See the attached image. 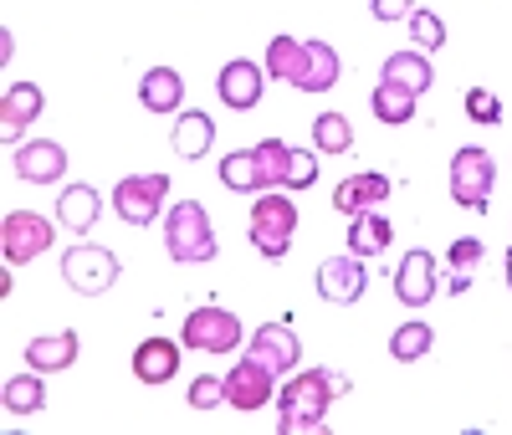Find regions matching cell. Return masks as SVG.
Wrapping results in <instances>:
<instances>
[{"label":"cell","instance_id":"30bf717a","mask_svg":"<svg viewBox=\"0 0 512 435\" xmlns=\"http://www.w3.org/2000/svg\"><path fill=\"white\" fill-rule=\"evenodd\" d=\"M246 359H256V364H267L272 374H282V369H297L303 343H297V333L287 323H262L251 333V343H246Z\"/></svg>","mask_w":512,"mask_h":435},{"label":"cell","instance_id":"7c38bea8","mask_svg":"<svg viewBox=\"0 0 512 435\" xmlns=\"http://www.w3.org/2000/svg\"><path fill=\"white\" fill-rule=\"evenodd\" d=\"M364 287H369V277H364V261L354 251L349 256H328L323 267H318V292L328 302H359Z\"/></svg>","mask_w":512,"mask_h":435},{"label":"cell","instance_id":"ffe728a7","mask_svg":"<svg viewBox=\"0 0 512 435\" xmlns=\"http://www.w3.org/2000/svg\"><path fill=\"white\" fill-rule=\"evenodd\" d=\"M103 215V200H98V190L93 185H67L62 190V200H57V226L62 231H93V221Z\"/></svg>","mask_w":512,"mask_h":435},{"label":"cell","instance_id":"5b68a950","mask_svg":"<svg viewBox=\"0 0 512 435\" xmlns=\"http://www.w3.org/2000/svg\"><path fill=\"white\" fill-rule=\"evenodd\" d=\"M492 180H497V164L487 149H456L451 154V200L461 210H487Z\"/></svg>","mask_w":512,"mask_h":435},{"label":"cell","instance_id":"603a6c76","mask_svg":"<svg viewBox=\"0 0 512 435\" xmlns=\"http://www.w3.org/2000/svg\"><path fill=\"white\" fill-rule=\"evenodd\" d=\"M210 139H216V123H210L205 113H180L175 118V134H169V144H175L180 159H200L210 149Z\"/></svg>","mask_w":512,"mask_h":435},{"label":"cell","instance_id":"cb8c5ba5","mask_svg":"<svg viewBox=\"0 0 512 435\" xmlns=\"http://www.w3.org/2000/svg\"><path fill=\"white\" fill-rule=\"evenodd\" d=\"M369 108H374L379 123L395 128V123H410V118H415V93H410V87H400V82H384V77H379Z\"/></svg>","mask_w":512,"mask_h":435},{"label":"cell","instance_id":"9c48e42d","mask_svg":"<svg viewBox=\"0 0 512 435\" xmlns=\"http://www.w3.org/2000/svg\"><path fill=\"white\" fill-rule=\"evenodd\" d=\"M272 379H277V374H272L267 364L241 359V364L226 374V405H231V410H241V415L267 410V405H272V395H277V384H272Z\"/></svg>","mask_w":512,"mask_h":435},{"label":"cell","instance_id":"484cf974","mask_svg":"<svg viewBox=\"0 0 512 435\" xmlns=\"http://www.w3.org/2000/svg\"><path fill=\"white\" fill-rule=\"evenodd\" d=\"M221 185H226V190H236V195H262V190H267L262 164H256V154H251V149H246V154H226V159H221Z\"/></svg>","mask_w":512,"mask_h":435},{"label":"cell","instance_id":"3957f363","mask_svg":"<svg viewBox=\"0 0 512 435\" xmlns=\"http://www.w3.org/2000/svg\"><path fill=\"white\" fill-rule=\"evenodd\" d=\"M292 231H297V205L277 190L256 195V205H251V246L267 261H282L287 246H292Z\"/></svg>","mask_w":512,"mask_h":435},{"label":"cell","instance_id":"e0dca14e","mask_svg":"<svg viewBox=\"0 0 512 435\" xmlns=\"http://www.w3.org/2000/svg\"><path fill=\"white\" fill-rule=\"evenodd\" d=\"M72 364H77V333H72V328L26 343V369H36V374H62V369H72Z\"/></svg>","mask_w":512,"mask_h":435},{"label":"cell","instance_id":"52a82bcc","mask_svg":"<svg viewBox=\"0 0 512 435\" xmlns=\"http://www.w3.org/2000/svg\"><path fill=\"white\" fill-rule=\"evenodd\" d=\"M164 195H169L164 174H128V180H118V190H113V210L128 226H149L159 215V205H164Z\"/></svg>","mask_w":512,"mask_h":435},{"label":"cell","instance_id":"d6a6232c","mask_svg":"<svg viewBox=\"0 0 512 435\" xmlns=\"http://www.w3.org/2000/svg\"><path fill=\"white\" fill-rule=\"evenodd\" d=\"M410 41L420 52H436V47H446V26H441V16H431V11H415L410 16Z\"/></svg>","mask_w":512,"mask_h":435},{"label":"cell","instance_id":"83f0119b","mask_svg":"<svg viewBox=\"0 0 512 435\" xmlns=\"http://www.w3.org/2000/svg\"><path fill=\"white\" fill-rule=\"evenodd\" d=\"M313 144H318L323 154H349V149H354L349 118H344V113H323V118L313 123Z\"/></svg>","mask_w":512,"mask_h":435},{"label":"cell","instance_id":"2e32d148","mask_svg":"<svg viewBox=\"0 0 512 435\" xmlns=\"http://www.w3.org/2000/svg\"><path fill=\"white\" fill-rule=\"evenodd\" d=\"M41 113V87L36 82H11L0 98V139H21V128H31Z\"/></svg>","mask_w":512,"mask_h":435},{"label":"cell","instance_id":"6da1fadb","mask_svg":"<svg viewBox=\"0 0 512 435\" xmlns=\"http://www.w3.org/2000/svg\"><path fill=\"white\" fill-rule=\"evenodd\" d=\"M333 395H349V379L338 369H303L292 374L287 389L277 395L282 405V435H303V430H323V415H328V400Z\"/></svg>","mask_w":512,"mask_h":435},{"label":"cell","instance_id":"8992f818","mask_svg":"<svg viewBox=\"0 0 512 435\" xmlns=\"http://www.w3.org/2000/svg\"><path fill=\"white\" fill-rule=\"evenodd\" d=\"M180 333H185V348H195V354H231V348H241V323L226 308H195Z\"/></svg>","mask_w":512,"mask_h":435},{"label":"cell","instance_id":"74e56055","mask_svg":"<svg viewBox=\"0 0 512 435\" xmlns=\"http://www.w3.org/2000/svg\"><path fill=\"white\" fill-rule=\"evenodd\" d=\"M502 272H507V287H512V251H507V261H502Z\"/></svg>","mask_w":512,"mask_h":435},{"label":"cell","instance_id":"8d00e7d4","mask_svg":"<svg viewBox=\"0 0 512 435\" xmlns=\"http://www.w3.org/2000/svg\"><path fill=\"white\" fill-rule=\"evenodd\" d=\"M374 21H410L415 16V0H369Z\"/></svg>","mask_w":512,"mask_h":435},{"label":"cell","instance_id":"4dcf8cb0","mask_svg":"<svg viewBox=\"0 0 512 435\" xmlns=\"http://www.w3.org/2000/svg\"><path fill=\"white\" fill-rule=\"evenodd\" d=\"M477 261H482V241L461 236V241L451 246V292H466V287H472V272H477Z\"/></svg>","mask_w":512,"mask_h":435},{"label":"cell","instance_id":"8fae6325","mask_svg":"<svg viewBox=\"0 0 512 435\" xmlns=\"http://www.w3.org/2000/svg\"><path fill=\"white\" fill-rule=\"evenodd\" d=\"M262 87H267V72L256 67V62H226L221 77H216L221 103L236 108V113H251L256 103H262Z\"/></svg>","mask_w":512,"mask_h":435},{"label":"cell","instance_id":"f546056e","mask_svg":"<svg viewBox=\"0 0 512 435\" xmlns=\"http://www.w3.org/2000/svg\"><path fill=\"white\" fill-rule=\"evenodd\" d=\"M256 154V164H262V180H267V190L272 185H287V164H292V149L282 144V139H262L251 149Z\"/></svg>","mask_w":512,"mask_h":435},{"label":"cell","instance_id":"d590c367","mask_svg":"<svg viewBox=\"0 0 512 435\" xmlns=\"http://www.w3.org/2000/svg\"><path fill=\"white\" fill-rule=\"evenodd\" d=\"M313 180H318V154L292 149V164H287V190H308Z\"/></svg>","mask_w":512,"mask_h":435},{"label":"cell","instance_id":"e575fe53","mask_svg":"<svg viewBox=\"0 0 512 435\" xmlns=\"http://www.w3.org/2000/svg\"><path fill=\"white\" fill-rule=\"evenodd\" d=\"M466 118H472V123H502L497 93H487V87H472V93H466Z\"/></svg>","mask_w":512,"mask_h":435},{"label":"cell","instance_id":"9a60e30c","mask_svg":"<svg viewBox=\"0 0 512 435\" xmlns=\"http://www.w3.org/2000/svg\"><path fill=\"white\" fill-rule=\"evenodd\" d=\"M333 82H338V52L328 47V41H303L292 87H303V93H328Z\"/></svg>","mask_w":512,"mask_h":435},{"label":"cell","instance_id":"4fadbf2b","mask_svg":"<svg viewBox=\"0 0 512 435\" xmlns=\"http://www.w3.org/2000/svg\"><path fill=\"white\" fill-rule=\"evenodd\" d=\"M395 297L405 308H425L436 297V256L431 251H405L400 272H395Z\"/></svg>","mask_w":512,"mask_h":435},{"label":"cell","instance_id":"1f68e13d","mask_svg":"<svg viewBox=\"0 0 512 435\" xmlns=\"http://www.w3.org/2000/svg\"><path fill=\"white\" fill-rule=\"evenodd\" d=\"M297 52H303V41H297V36H277L272 47H267V77L292 82V72H297Z\"/></svg>","mask_w":512,"mask_h":435},{"label":"cell","instance_id":"44dd1931","mask_svg":"<svg viewBox=\"0 0 512 435\" xmlns=\"http://www.w3.org/2000/svg\"><path fill=\"white\" fill-rule=\"evenodd\" d=\"M180 98H185V82H180L175 67H149V72H144V82H139V103H144L149 113H175Z\"/></svg>","mask_w":512,"mask_h":435},{"label":"cell","instance_id":"d4e9b609","mask_svg":"<svg viewBox=\"0 0 512 435\" xmlns=\"http://www.w3.org/2000/svg\"><path fill=\"white\" fill-rule=\"evenodd\" d=\"M384 82H400V87H410V93L420 98L425 87L436 82V72H431V62H425L420 52H395L390 62H384V72H379Z\"/></svg>","mask_w":512,"mask_h":435},{"label":"cell","instance_id":"7a4b0ae2","mask_svg":"<svg viewBox=\"0 0 512 435\" xmlns=\"http://www.w3.org/2000/svg\"><path fill=\"white\" fill-rule=\"evenodd\" d=\"M164 246L175 261H210L216 256V226L200 200L185 205H169V221H164Z\"/></svg>","mask_w":512,"mask_h":435},{"label":"cell","instance_id":"836d02e7","mask_svg":"<svg viewBox=\"0 0 512 435\" xmlns=\"http://www.w3.org/2000/svg\"><path fill=\"white\" fill-rule=\"evenodd\" d=\"M216 405H226V379L200 374V379L190 384V410H216Z\"/></svg>","mask_w":512,"mask_h":435},{"label":"cell","instance_id":"ba28073f","mask_svg":"<svg viewBox=\"0 0 512 435\" xmlns=\"http://www.w3.org/2000/svg\"><path fill=\"white\" fill-rule=\"evenodd\" d=\"M47 246H52V221H47V215L11 210L6 221H0V251H6L11 267H16V261H36Z\"/></svg>","mask_w":512,"mask_h":435},{"label":"cell","instance_id":"f1b7e54d","mask_svg":"<svg viewBox=\"0 0 512 435\" xmlns=\"http://www.w3.org/2000/svg\"><path fill=\"white\" fill-rule=\"evenodd\" d=\"M41 405H47V389H41L36 374H16V379H6V410H11V415H36Z\"/></svg>","mask_w":512,"mask_h":435},{"label":"cell","instance_id":"ac0fdd59","mask_svg":"<svg viewBox=\"0 0 512 435\" xmlns=\"http://www.w3.org/2000/svg\"><path fill=\"white\" fill-rule=\"evenodd\" d=\"M384 200H390V180H384V174H349V180L333 190V210H344L349 221L374 210V205H384Z\"/></svg>","mask_w":512,"mask_h":435},{"label":"cell","instance_id":"d6986e66","mask_svg":"<svg viewBox=\"0 0 512 435\" xmlns=\"http://www.w3.org/2000/svg\"><path fill=\"white\" fill-rule=\"evenodd\" d=\"M175 369H180V343L175 338H144L134 348V374L144 384H169Z\"/></svg>","mask_w":512,"mask_h":435},{"label":"cell","instance_id":"5bb4252c","mask_svg":"<svg viewBox=\"0 0 512 435\" xmlns=\"http://www.w3.org/2000/svg\"><path fill=\"white\" fill-rule=\"evenodd\" d=\"M11 164H16L21 180H31V185H52V180H62V169H67V149L52 144V139H31V144L16 149Z\"/></svg>","mask_w":512,"mask_h":435},{"label":"cell","instance_id":"277c9868","mask_svg":"<svg viewBox=\"0 0 512 435\" xmlns=\"http://www.w3.org/2000/svg\"><path fill=\"white\" fill-rule=\"evenodd\" d=\"M118 256L108 246H67L62 251V277L67 287H77L82 297H103L113 282H118Z\"/></svg>","mask_w":512,"mask_h":435},{"label":"cell","instance_id":"4316f807","mask_svg":"<svg viewBox=\"0 0 512 435\" xmlns=\"http://www.w3.org/2000/svg\"><path fill=\"white\" fill-rule=\"evenodd\" d=\"M431 343H436V328H431V323H420V318H410V323H400V328H395L390 354H395L400 364H415V359L431 354Z\"/></svg>","mask_w":512,"mask_h":435},{"label":"cell","instance_id":"7402d4cb","mask_svg":"<svg viewBox=\"0 0 512 435\" xmlns=\"http://www.w3.org/2000/svg\"><path fill=\"white\" fill-rule=\"evenodd\" d=\"M390 241H395V226L384 221L379 210H364V215H354V221H349V251L354 256H379Z\"/></svg>","mask_w":512,"mask_h":435}]
</instances>
